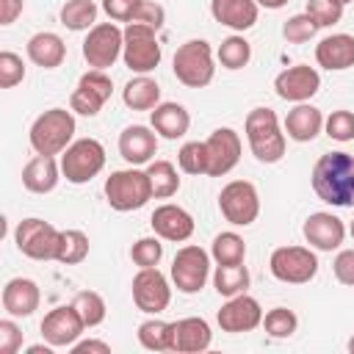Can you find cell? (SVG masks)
Listing matches in <instances>:
<instances>
[{
  "instance_id": "cell-39",
  "label": "cell",
  "mask_w": 354,
  "mask_h": 354,
  "mask_svg": "<svg viewBox=\"0 0 354 354\" xmlns=\"http://www.w3.org/2000/svg\"><path fill=\"white\" fill-rule=\"evenodd\" d=\"M296 326H299V318H296V313L293 310H288V307H274V310H268L266 315H263V329H266V335H271V337H290L293 332H296Z\"/></svg>"
},
{
  "instance_id": "cell-37",
  "label": "cell",
  "mask_w": 354,
  "mask_h": 354,
  "mask_svg": "<svg viewBox=\"0 0 354 354\" xmlns=\"http://www.w3.org/2000/svg\"><path fill=\"white\" fill-rule=\"evenodd\" d=\"M218 61L224 69H243L252 58V44L243 39V36H227L221 44H218Z\"/></svg>"
},
{
  "instance_id": "cell-8",
  "label": "cell",
  "mask_w": 354,
  "mask_h": 354,
  "mask_svg": "<svg viewBox=\"0 0 354 354\" xmlns=\"http://www.w3.org/2000/svg\"><path fill=\"white\" fill-rule=\"evenodd\" d=\"M61 230H55L44 218H22L14 230L17 249L30 260H55Z\"/></svg>"
},
{
  "instance_id": "cell-54",
  "label": "cell",
  "mask_w": 354,
  "mask_h": 354,
  "mask_svg": "<svg viewBox=\"0 0 354 354\" xmlns=\"http://www.w3.org/2000/svg\"><path fill=\"white\" fill-rule=\"evenodd\" d=\"M348 351H351V354H354V335H351V337H348Z\"/></svg>"
},
{
  "instance_id": "cell-2",
  "label": "cell",
  "mask_w": 354,
  "mask_h": 354,
  "mask_svg": "<svg viewBox=\"0 0 354 354\" xmlns=\"http://www.w3.org/2000/svg\"><path fill=\"white\" fill-rule=\"evenodd\" d=\"M246 141L260 163H277L285 155V133L271 108H252L246 113Z\"/></svg>"
},
{
  "instance_id": "cell-32",
  "label": "cell",
  "mask_w": 354,
  "mask_h": 354,
  "mask_svg": "<svg viewBox=\"0 0 354 354\" xmlns=\"http://www.w3.org/2000/svg\"><path fill=\"white\" fill-rule=\"evenodd\" d=\"M213 288L218 290V296H238L246 293L249 288V271L243 263H232V266H216L213 271Z\"/></svg>"
},
{
  "instance_id": "cell-24",
  "label": "cell",
  "mask_w": 354,
  "mask_h": 354,
  "mask_svg": "<svg viewBox=\"0 0 354 354\" xmlns=\"http://www.w3.org/2000/svg\"><path fill=\"white\" fill-rule=\"evenodd\" d=\"M315 61L318 66L329 72H343L354 66V36L348 33H332L315 44Z\"/></svg>"
},
{
  "instance_id": "cell-25",
  "label": "cell",
  "mask_w": 354,
  "mask_h": 354,
  "mask_svg": "<svg viewBox=\"0 0 354 354\" xmlns=\"http://www.w3.org/2000/svg\"><path fill=\"white\" fill-rule=\"evenodd\" d=\"M210 14L216 22L243 33L257 22L260 6L257 0H210Z\"/></svg>"
},
{
  "instance_id": "cell-18",
  "label": "cell",
  "mask_w": 354,
  "mask_h": 354,
  "mask_svg": "<svg viewBox=\"0 0 354 354\" xmlns=\"http://www.w3.org/2000/svg\"><path fill=\"white\" fill-rule=\"evenodd\" d=\"M83 329H86V324L72 304L50 310L41 321V337L53 348H72L77 343V337L83 335Z\"/></svg>"
},
{
  "instance_id": "cell-21",
  "label": "cell",
  "mask_w": 354,
  "mask_h": 354,
  "mask_svg": "<svg viewBox=\"0 0 354 354\" xmlns=\"http://www.w3.org/2000/svg\"><path fill=\"white\" fill-rule=\"evenodd\" d=\"M213 343V332L210 324L205 318H180L171 321V351L180 354H199L205 348H210Z\"/></svg>"
},
{
  "instance_id": "cell-22",
  "label": "cell",
  "mask_w": 354,
  "mask_h": 354,
  "mask_svg": "<svg viewBox=\"0 0 354 354\" xmlns=\"http://www.w3.org/2000/svg\"><path fill=\"white\" fill-rule=\"evenodd\" d=\"M158 152V136L144 127V124H130L122 130L119 136V155L130 163V166H144V163H152Z\"/></svg>"
},
{
  "instance_id": "cell-7",
  "label": "cell",
  "mask_w": 354,
  "mask_h": 354,
  "mask_svg": "<svg viewBox=\"0 0 354 354\" xmlns=\"http://www.w3.org/2000/svg\"><path fill=\"white\" fill-rule=\"evenodd\" d=\"M102 166H105V147L97 138H77L61 155V174L75 185H83L91 177H97Z\"/></svg>"
},
{
  "instance_id": "cell-52",
  "label": "cell",
  "mask_w": 354,
  "mask_h": 354,
  "mask_svg": "<svg viewBox=\"0 0 354 354\" xmlns=\"http://www.w3.org/2000/svg\"><path fill=\"white\" fill-rule=\"evenodd\" d=\"M257 6H263V8H271V11H277V8L288 6V0H257Z\"/></svg>"
},
{
  "instance_id": "cell-11",
  "label": "cell",
  "mask_w": 354,
  "mask_h": 354,
  "mask_svg": "<svg viewBox=\"0 0 354 354\" xmlns=\"http://www.w3.org/2000/svg\"><path fill=\"white\" fill-rule=\"evenodd\" d=\"M210 277V254L202 246H183L171 260V282L180 293H199Z\"/></svg>"
},
{
  "instance_id": "cell-41",
  "label": "cell",
  "mask_w": 354,
  "mask_h": 354,
  "mask_svg": "<svg viewBox=\"0 0 354 354\" xmlns=\"http://www.w3.org/2000/svg\"><path fill=\"white\" fill-rule=\"evenodd\" d=\"M315 33H318V25L313 22V17H310L307 11L290 17V19L282 25V36H285V41H290V44H304V41H310Z\"/></svg>"
},
{
  "instance_id": "cell-48",
  "label": "cell",
  "mask_w": 354,
  "mask_h": 354,
  "mask_svg": "<svg viewBox=\"0 0 354 354\" xmlns=\"http://www.w3.org/2000/svg\"><path fill=\"white\" fill-rule=\"evenodd\" d=\"M138 6H141V0H102V11L113 22H130Z\"/></svg>"
},
{
  "instance_id": "cell-5",
  "label": "cell",
  "mask_w": 354,
  "mask_h": 354,
  "mask_svg": "<svg viewBox=\"0 0 354 354\" xmlns=\"http://www.w3.org/2000/svg\"><path fill=\"white\" fill-rule=\"evenodd\" d=\"M171 69H174V77L183 86H188V88H205L213 80V75H216L210 44L205 39H188L185 44L177 47L174 61H171Z\"/></svg>"
},
{
  "instance_id": "cell-17",
  "label": "cell",
  "mask_w": 354,
  "mask_h": 354,
  "mask_svg": "<svg viewBox=\"0 0 354 354\" xmlns=\"http://www.w3.org/2000/svg\"><path fill=\"white\" fill-rule=\"evenodd\" d=\"M205 147H207V177H224L241 160V136L232 127L213 130Z\"/></svg>"
},
{
  "instance_id": "cell-6",
  "label": "cell",
  "mask_w": 354,
  "mask_h": 354,
  "mask_svg": "<svg viewBox=\"0 0 354 354\" xmlns=\"http://www.w3.org/2000/svg\"><path fill=\"white\" fill-rule=\"evenodd\" d=\"M158 30L141 22H127L124 28V47H122V61L130 72L136 75H149L160 64V44H158Z\"/></svg>"
},
{
  "instance_id": "cell-45",
  "label": "cell",
  "mask_w": 354,
  "mask_h": 354,
  "mask_svg": "<svg viewBox=\"0 0 354 354\" xmlns=\"http://www.w3.org/2000/svg\"><path fill=\"white\" fill-rule=\"evenodd\" d=\"M25 80V64L17 53L3 50L0 53V88H14L17 83Z\"/></svg>"
},
{
  "instance_id": "cell-47",
  "label": "cell",
  "mask_w": 354,
  "mask_h": 354,
  "mask_svg": "<svg viewBox=\"0 0 354 354\" xmlns=\"http://www.w3.org/2000/svg\"><path fill=\"white\" fill-rule=\"evenodd\" d=\"M19 348H22V329L11 318H3L0 321V351L3 354H17Z\"/></svg>"
},
{
  "instance_id": "cell-36",
  "label": "cell",
  "mask_w": 354,
  "mask_h": 354,
  "mask_svg": "<svg viewBox=\"0 0 354 354\" xmlns=\"http://www.w3.org/2000/svg\"><path fill=\"white\" fill-rule=\"evenodd\" d=\"M138 343L149 351H171V324L149 318L138 326Z\"/></svg>"
},
{
  "instance_id": "cell-55",
  "label": "cell",
  "mask_w": 354,
  "mask_h": 354,
  "mask_svg": "<svg viewBox=\"0 0 354 354\" xmlns=\"http://www.w3.org/2000/svg\"><path fill=\"white\" fill-rule=\"evenodd\" d=\"M348 232H351V238H354V221H351V227H348Z\"/></svg>"
},
{
  "instance_id": "cell-50",
  "label": "cell",
  "mask_w": 354,
  "mask_h": 354,
  "mask_svg": "<svg viewBox=\"0 0 354 354\" xmlns=\"http://www.w3.org/2000/svg\"><path fill=\"white\" fill-rule=\"evenodd\" d=\"M25 0H0V25H11L17 22V17L22 14Z\"/></svg>"
},
{
  "instance_id": "cell-40",
  "label": "cell",
  "mask_w": 354,
  "mask_h": 354,
  "mask_svg": "<svg viewBox=\"0 0 354 354\" xmlns=\"http://www.w3.org/2000/svg\"><path fill=\"white\" fill-rule=\"evenodd\" d=\"M177 163L185 174H207V147L205 141H188L177 152Z\"/></svg>"
},
{
  "instance_id": "cell-49",
  "label": "cell",
  "mask_w": 354,
  "mask_h": 354,
  "mask_svg": "<svg viewBox=\"0 0 354 354\" xmlns=\"http://www.w3.org/2000/svg\"><path fill=\"white\" fill-rule=\"evenodd\" d=\"M332 271H335V277H337L340 285L354 288V249L337 252V257H335V263H332Z\"/></svg>"
},
{
  "instance_id": "cell-3",
  "label": "cell",
  "mask_w": 354,
  "mask_h": 354,
  "mask_svg": "<svg viewBox=\"0 0 354 354\" xmlns=\"http://www.w3.org/2000/svg\"><path fill=\"white\" fill-rule=\"evenodd\" d=\"M75 136V116L66 108H50L30 124V147L36 155H61Z\"/></svg>"
},
{
  "instance_id": "cell-56",
  "label": "cell",
  "mask_w": 354,
  "mask_h": 354,
  "mask_svg": "<svg viewBox=\"0 0 354 354\" xmlns=\"http://www.w3.org/2000/svg\"><path fill=\"white\" fill-rule=\"evenodd\" d=\"M337 3H343V6H346V3H351V0H337Z\"/></svg>"
},
{
  "instance_id": "cell-10",
  "label": "cell",
  "mask_w": 354,
  "mask_h": 354,
  "mask_svg": "<svg viewBox=\"0 0 354 354\" xmlns=\"http://www.w3.org/2000/svg\"><path fill=\"white\" fill-rule=\"evenodd\" d=\"M218 210L221 216L235 227H249L260 216V196L257 188L249 180H232L218 194Z\"/></svg>"
},
{
  "instance_id": "cell-19",
  "label": "cell",
  "mask_w": 354,
  "mask_h": 354,
  "mask_svg": "<svg viewBox=\"0 0 354 354\" xmlns=\"http://www.w3.org/2000/svg\"><path fill=\"white\" fill-rule=\"evenodd\" d=\"M301 232H304V241H307L313 249H318V252H332V249H337V246L343 243V238H346L343 221H340L335 213H326V210L310 213L307 221H304V227H301Z\"/></svg>"
},
{
  "instance_id": "cell-14",
  "label": "cell",
  "mask_w": 354,
  "mask_h": 354,
  "mask_svg": "<svg viewBox=\"0 0 354 354\" xmlns=\"http://www.w3.org/2000/svg\"><path fill=\"white\" fill-rule=\"evenodd\" d=\"M133 301L147 315H158L169 307L171 288H169V279L158 271V266L155 268H138V274L133 277Z\"/></svg>"
},
{
  "instance_id": "cell-28",
  "label": "cell",
  "mask_w": 354,
  "mask_h": 354,
  "mask_svg": "<svg viewBox=\"0 0 354 354\" xmlns=\"http://www.w3.org/2000/svg\"><path fill=\"white\" fill-rule=\"evenodd\" d=\"M61 166L55 163V155H36L22 169V185L30 194H50L58 185Z\"/></svg>"
},
{
  "instance_id": "cell-12",
  "label": "cell",
  "mask_w": 354,
  "mask_h": 354,
  "mask_svg": "<svg viewBox=\"0 0 354 354\" xmlns=\"http://www.w3.org/2000/svg\"><path fill=\"white\" fill-rule=\"evenodd\" d=\"M122 47L124 30H119L113 22H97L83 41V58L91 69H108L122 55Z\"/></svg>"
},
{
  "instance_id": "cell-13",
  "label": "cell",
  "mask_w": 354,
  "mask_h": 354,
  "mask_svg": "<svg viewBox=\"0 0 354 354\" xmlns=\"http://www.w3.org/2000/svg\"><path fill=\"white\" fill-rule=\"evenodd\" d=\"M111 94H113V83L105 75V69H88L86 75H80L69 97V108L80 116H97L102 105L111 100Z\"/></svg>"
},
{
  "instance_id": "cell-26",
  "label": "cell",
  "mask_w": 354,
  "mask_h": 354,
  "mask_svg": "<svg viewBox=\"0 0 354 354\" xmlns=\"http://www.w3.org/2000/svg\"><path fill=\"white\" fill-rule=\"evenodd\" d=\"M149 122H152V130L169 141H177L188 133L191 127V116L188 111L180 105V102H160L149 111Z\"/></svg>"
},
{
  "instance_id": "cell-9",
  "label": "cell",
  "mask_w": 354,
  "mask_h": 354,
  "mask_svg": "<svg viewBox=\"0 0 354 354\" xmlns=\"http://www.w3.org/2000/svg\"><path fill=\"white\" fill-rule=\"evenodd\" d=\"M271 274L288 285H304L318 274V257L310 246H279L268 260Z\"/></svg>"
},
{
  "instance_id": "cell-30",
  "label": "cell",
  "mask_w": 354,
  "mask_h": 354,
  "mask_svg": "<svg viewBox=\"0 0 354 354\" xmlns=\"http://www.w3.org/2000/svg\"><path fill=\"white\" fill-rule=\"evenodd\" d=\"M122 100L133 111H152L155 105H160V86L149 75H136L133 80L124 83Z\"/></svg>"
},
{
  "instance_id": "cell-33",
  "label": "cell",
  "mask_w": 354,
  "mask_h": 354,
  "mask_svg": "<svg viewBox=\"0 0 354 354\" xmlns=\"http://www.w3.org/2000/svg\"><path fill=\"white\" fill-rule=\"evenodd\" d=\"M97 22L94 0H66L61 6V25L69 30H91Z\"/></svg>"
},
{
  "instance_id": "cell-35",
  "label": "cell",
  "mask_w": 354,
  "mask_h": 354,
  "mask_svg": "<svg viewBox=\"0 0 354 354\" xmlns=\"http://www.w3.org/2000/svg\"><path fill=\"white\" fill-rule=\"evenodd\" d=\"M86 257H88V235L80 232V230H61L55 260L64 263V266H77Z\"/></svg>"
},
{
  "instance_id": "cell-44",
  "label": "cell",
  "mask_w": 354,
  "mask_h": 354,
  "mask_svg": "<svg viewBox=\"0 0 354 354\" xmlns=\"http://www.w3.org/2000/svg\"><path fill=\"white\" fill-rule=\"evenodd\" d=\"M307 14L313 17V22L318 28H329V25H337L343 19V3H337V0H307Z\"/></svg>"
},
{
  "instance_id": "cell-31",
  "label": "cell",
  "mask_w": 354,
  "mask_h": 354,
  "mask_svg": "<svg viewBox=\"0 0 354 354\" xmlns=\"http://www.w3.org/2000/svg\"><path fill=\"white\" fill-rule=\"evenodd\" d=\"M147 174L152 183V196L155 199H169L180 191V177L171 160H152L147 163Z\"/></svg>"
},
{
  "instance_id": "cell-38",
  "label": "cell",
  "mask_w": 354,
  "mask_h": 354,
  "mask_svg": "<svg viewBox=\"0 0 354 354\" xmlns=\"http://www.w3.org/2000/svg\"><path fill=\"white\" fill-rule=\"evenodd\" d=\"M72 307L80 313V318H83L86 326H100L105 321V310H108L105 307V299L100 293H94V290H80L72 299Z\"/></svg>"
},
{
  "instance_id": "cell-1",
  "label": "cell",
  "mask_w": 354,
  "mask_h": 354,
  "mask_svg": "<svg viewBox=\"0 0 354 354\" xmlns=\"http://www.w3.org/2000/svg\"><path fill=\"white\" fill-rule=\"evenodd\" d=\"M313 191L332 207H354V155H321L313 166Z\"/></svg>"
},
{
  "instance_id": "cell-15",
  "label": "cell",
  "mask_w": 354,
  "mask_h": 354,
  "mask_svg": "<svg viewBox=\"0 0 354 354\" xmlns=\"http://www.w3.org/2000/svg\"><path fill=\"white\" fill-rule=\"evenodd\" d=\"M216 321H218L221 332H230V335L252 332V329L263 326V307L254 296L238 293V296H230L227 304H221Z\"/></svg>"
},
{
  "instance_id": "cell-43",
  "label": "cell",
  "mask_w": 354,
  "mask_h": 354,
  "mask_svg": "<svg viewBox=\"0 0 354 354\" xmlns=\"http://www.w3.org/2000/svg\"><path fill=\"white\" fill-rule=\"evenodd\" d=\"M324 130L332 141H351L354 138V113L351 111H332L326 119H324Z\"/></svg>"
},
{
  "instance_id": "cell-4",
  "label": "cell",
  "mask_w": 354,
  "mask_h": 354,
  "mask_svg": "<svg viewBox=\"0 0 354 354\" xmlns=\"http://www.w3.org/2000/svg\"><path fill=\"white\" fill-rule=\"evenodd\" d=\"M105 199L113 210L119 213H130L144 207L152 199V183L147 169H119L111 171V177L105 180Z\"/></svg>"
},
{
  "instance_id": "cell-34",
  "label": "cell",
  "mask_w": 354,
  "mask_h": 354,
  "mask_svg": "<svg viewBox=\"0 0 354 354\" xmlns=\"http://www.w3.org/2000/svg\"><path fill=\"white\" fill-rule=\"evenodd\" d=\"M210 257L216 260V266H232V263H243L246 257V243L238 232H218L213 238L210 246Z\"/></svg>"
},
{
  "instance_id": "cell-16",
  "label": "cell",
  "mask_w": 354,
  "mask_h": 354,
  "mask_svg": "<svg viewBox=\"0 0 354 354\" xmlns=\"http://www.w3.org/2000/svg\"><path fill=\"white\" fill-rule=\"evenodd\" d=\"M318 88H321V75L315 66H307V64L288 66L274 77L277 97H282L288 102H307L318 94Z\"/></svg>"
},
{
  "instance_id": "cell-27",
  "label": "cell",
  "mask_w": 354,
  "mask_h": 354,
  "mask_svg": "<svg viewBox=\"0 0 354 354\" xmlns=\"http://www.w3.org/2000/svg\"><path fill=\"white\" fill-rule=\"evenodd\" d=\"M321 130H324V113L310 102H296V108L288 111L285 116V133L299 144L313 141Z\"/></svg>"
},
{
  "instance_id": "cell-23",
  "label": "cell",
  "mask_w": 354,
  "mask_h": 354,
  "mask_svg": "<svg viewBox=\"0 0 354 354\" xmlns=\"http://www.w3.org/2000/svg\"><path fill=\"white\" fill-rule=\"evenodd\" d=\"M39 301H41V290H39V285L33 279L14 277L3 288V310L11 318H28V315H33L39 310Z\"/></svg>"
},
{
  "instance_id": "cell-29",
  "label": "cell",
  "mask_w": 354,
  "mask_h": 354,
  "mask_svg": "<svg viewBox=\"0 0 354 354\" xmlns=\"http://www.w3.org/2000/svg\"><path fill=\"white\" fill-rule=\"evenodd\" d=\"M28 58L36 64V66H41V69H55V66H61L64 64V58H66V44H64V39L58 36V33H53V30H41V33H33L30 39H28Z\"/></svg>"
},
{
  "instance_id": "cell-20",
  "label": "cell",
  "mask_w": 354,
  "mask_h": 354,
  "mask_svg": "<svg viewBox=\"0 0 354 354\" xmlns=\"http://www.w3.org/2000/svg\"><path fill=\"white\" fill-rule=\"evenodd\" d=\"M149 224H152V230H155L158 238L174 241V243L188 241V238L194 235V218H191V213L183 210L180 205H171V202L155 207Z\"/></svg>"
},
{
  "instance_id": "cell-42",
  "label": "cell",
  "mask_w": 354,
  "mask_h": 354,
  "mask_svg": "<svg viewBox=\"0 0 354 354\" xmlns=\"http://www.w3.org/2000/svg\"><path fill=\"white\" fill-rule=\"evenodd\" d=\"M130 257L138 268H155L163 257V243L158 238H138L130 249Z\"/></svg>"
},
{
  "instance_id": "cell-53",
  "label": "cell",
  "mask_w": 354,
  "mask_h": 354,
  "mask_svg": "<svg viewBox=\"0 0 354 354\" xmlns=\"http://www.w3.org/2000/svg\"><path fill=\"white\" fill-rule=\"evenodd\" d=\"M28 354H53V346H50V343H47V346H30Z\"/></svg>"
},
{
  "instance_id": "cell-51",
  "label": "cell",
  "mask_w": 354,
  "mask_h": 354,
  "mask_svg": "<svg viewBox=\"0 0 354 354\" xmlns=\"http://www.w3.org/2000/svg\"><path fill=\"white\" fill-rule=\"evenodd\" d=\"M75 354H86V351H100V354H111V346L102 343V340H80L72 346Z\"/></svg>"
},
{
  "instance_id": "cell-46",
  "label": "cell",
  "mask_w": 354,
  "mask_h": 354,
  "mask_svg": "<svg viewBox=\"0 0 354 354\" xmlns=\"http://www.w3.org/2000/svg\"><path fill=\"white\" fill-rule=\"evenodd\" d=\"M130 22H141V25H149V28H163V22H166V11H163V6L160 3H152V0H141V6L136 8V14H133V19Z\"/></svg>"
}]
</instances>
